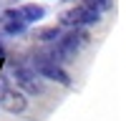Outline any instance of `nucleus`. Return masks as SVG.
Returning a JSON list of instances; mask_svg holds the SVG:
<instances>
[{
  "label": "nucleus",
  "mask_w": 126,
  "mask_h": 121,
  "mask_svg": "<svg viewBox=\"0 0 126 121\" xmlns=\"http://www.w3.org/2000/svg\"><path fill=\"white\" fill-rule=\"evenodd\" d=\"M88 33L83 28H76V25H71L68 33H63L53 45H50V50H46L48 56H53L56 60H61V63H68V60H73L83 48L88 45Z\"/></svg>",
  "instance_id": "f257e3e1"
},
{
  "label": "nucleus",
  "mask_w": 126,
  "mask_h": 121,
  "mask_svg": "<svg viewBox=\"0 0 126 121\" xmlns=\"http://www.w3.org/2000/svg\"><path fill=\"white\" fill-rule=\"evenodd\" d=\"M33 68H35L43 78L56 81V83H61V86H71V83H73L71 76H68V71L63 68V63L56 60L53 56H48V53H35V56H33Z\"/></svg>",
  "instance_id": "f03ea898"
},
{
  "label": "nucleus",
  "mask_w": 126,
  "mask_h": 121,
  "mask_svg": "<svg viewBox=\"0 0 126 121\" xmlns=\"http://www.w3.org/2000/svg\"><path fill=\"white\" fill-rule=\"evenodd\" d=\"M101 20V10L93 8L88 3H81L76 8H71L63 13V23L66 25H76V28H88V25H96Z\"/></svg>",
  "instance_id": "7ed1b4c3"
},
{
  "label": "nucleus",
  "mask_w": 126,
  "mask_h": 121,
  "mask_svg": "<svg viewBox=\"0 0 126 121\" xmlns=\"http://www.w3.org/2000/svg\"><path fill=\"white\" fill-rule=\"evenodd\" d=\"M13 78L15 83L25 91V93H43V78L35 68H28V66H15L13 68Z\"/></svg>",
  "instance_id": "20e7f679"
},
{
  "label": "nucleus",
  "mask_w": 126,
  "mask_h": 121,
  "mask_svg": "<svg viewBox=\"0 0 126 121\" xmlns=\"http://www.w3.org/2000/svg\"><path fill=\"white\" fill-rule=\"evenodd\" d=\"M28 25H30V23L25 20V15L20 13V8H8V10L0 13V28H3L8 35H20V33H25Z\"/></svg>",
  "instance_id": "39448f33"
},
{
  "label": "nucleus",
  "mask_w": 126,
  "mask_h": 121,
  "mask_svg": "<svg viewBox=\"0 0 126 121\" xmlns=\"http://www.w3.org/2000/svg\"><path fill=\"white\" fill-rule=\"evenodd\" d=\"M0 106H3L5 111H10V114H20V111H25L28 101H25V96L20 93V91L3 88V91H0Z\"/></svg>",
  "instance_id": "423d86ee"
},
{
  "label": "nucleus",
  "mask_w": 126,
  "mask_h": 121,
  "mask_svg": "<svg viewBox=\"0 0 126 121\" xmlns=\"http://www.w3.org/2000/svg\"><path fill=\"white\" fill-rule=\"evenodd\" d=\"M20 13H23L25 20L33 25V23H38V20L46 15V8L43 5H35V3H25V5H20Z\"/></svg>",
  "instance_id": "0eeeda50"
},
{
  "label": "nucleus",
  "mask_w": 126,
  "mask_h": 121,
  "mask_svg": "<svg viewBox=\"0 0 126 121\" xmlns=\"http://www.w3.org/2000/svg\"><path fill=\"white\" fill-rule=\"evenodd\" d=\"M61 38V30L53 25V28H43L38 33V40H43V43H50V40H58Z\"/></svg>",
  "instance_id": "6e6552de"
},
{
  "label": "nucleus",
  "mask_w": 126,
  "mask_h": 121,
  "mask_svg": "<svg viewBox=\"0 0 126 121\" xmlns=\"http://www.w3.org/2000/svg\"><path fill=\"white\" fill-rule=\"evenodd\" d=\"M83 3H88V5H93V8H98L101 13H103V10H111L113 0H83Z\"/></svg>",
  "instance_id": "1a4fd4ad"
}]
</instances>
